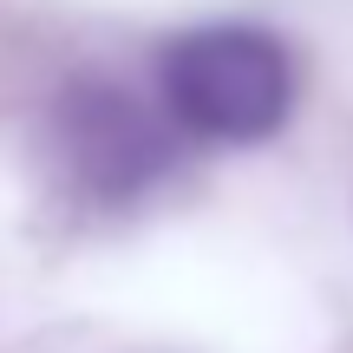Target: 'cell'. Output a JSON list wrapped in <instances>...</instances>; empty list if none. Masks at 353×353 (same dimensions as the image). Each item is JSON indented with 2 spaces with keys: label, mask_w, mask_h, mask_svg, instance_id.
Segmentation results:
<instances>
[{
  "label": "cell",
  "mask_w": 353,
  "mask_h": 353,
  "mask_svg": "<svg viewBox=\"0 0 353 353\" xmlns=\"http://www.w3.org/2000/svg\"><path fill=\"white\" fill-rule=\"evenodd\" d=\"M157 99L183 138L262 144L294 112V59L268 26H190L157 52Z\"/></svg>",
  "instance_id": "1"
},
{
  "label": "cell",
  "mask_w": 353,
  "mask_h": 353,
  "mask_svg": "<svg viewBox=\"0 0 353 353\" xmlns=\"http://www.w3.org/2000/svg\"><path fill=\"white\" fill-rule=\"evenodd\" d=\"M170 112H151L112 79H72L46 112V151L85 203H138L176 164Z\"/></svg>",
  "instance_id": "2"
}]
</instances>
